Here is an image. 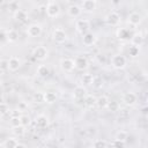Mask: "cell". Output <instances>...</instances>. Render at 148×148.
<instances>
[{
    "instance_id": "d590c367",
    "label": "cell",
    "mask_w": 148,
    "mask_h": 148,
    "mask_svg": "<svg viewBox=\"0 0 148 148\" xmlns=\"http://www.w3.org/2000/svg\"><path fill=\"white\" fill-rule=\"evenodd\" d=\"M0 113H1L2 117L6 116L7 113H9V106L7 105L6 102H2L1 103V105H0Z\"/></svg>"
},
{
    "instance_id": "4316f807",
    "label": "cell",
    "mask_w": 148,
    "mask_h": 148,
    "mask_svg": "<svg viewBox=\"0 0 148 148\" xmlns=\"http://www.w3.org/2000/svg\"><path fill=\"white\" fill-rule=\"evenodd\" d=\"M106 109H108L110 112H118L119 109H120V104H119L118 101H110Z\"/></svg>"
},
{
    "instance_id": "9a60e30c",
    "label": "cell",
    "mask_w": 148,
    "mask_h": 148,
    "mask_svg": "<svg viewBox=\"0 0 148 148\" xmlns=\"http://www.w3.org/2000/svg\"><path fill=\"white\" fill-rule=\"evenodd\" d=\"M82 43L86 46H92L96 43V36L92 32H87L82 35Z\"/></svg>"
},
{
    "instance_id": "484cf974",
    "label": "cell",
    "mask_w": 148,
    "mask_h": 148,
    "mask_svg": "<svg viewBox=\"0 0 148 148\" xmlns=\"http://www.w3.org/2000/svg\"><path fill=\"white\" fill-rule=\"evenodd\" d=\"M37 74L40 77H47L50 75V69L46 65H39L37 68Z\"/></svg>"
},
{
    "instance_id": "5bb4252c",
    "label": "cell",
    "mask_w": 148,
    "mask_h": 148,
    "mask_svg": "<svg viewBox=\"0 0 148 148\" xmlns=\"http://www.w3.org/2000/svg\"><path fill=\"white\" fill-rule=\"evenodd\" d=\"M96 6H97L96 0H83L81 8L84 13H92L96 9Z\"/></svg>"
},
{
    "instance_id": "8992f818",
    "label": "cell",
    "mask_w": 148,
    "mask_h": 148,
    "mask_svg": "<svg viewBox=\"0 0 148 148\" xmlns=\"http://www.w3.org/2000/svg\"><path fill=\"white\" fill-rule=\"evenodd\" d=\"M60 68L65 73H71L75 68V61L69 58H62L60 60Z\"/></svg>"
},
{
    "instance_id": "7402d4cb",
    "label": "cell",
    "mask_w": 148,
    "mask_h": 148,
    "mask_svg": "<svg viewBox=\"0 0 148 148\" xmlns=\"http://www.w3.org/2000/svg\"><path fill=\"white\" fill-rule=\"evenodd\" d=\"M94 75L92 74H90V73H84V74H82V76H81V83H82V86H84V87H88V86H91L92 83H94Z\"/></svg>"
},
{
    "instance_id": "e0dca14e",
    "label": "cell",
    "mask_w": 148,
    "mask_h": 148,
    "mask_svg": "<svg viewBox=\"0 0 148 148\" xmlns=\"http://www.w3.org/2000/svg\"><path fill=\"white\" fill-rule=\"evenodd\" d=\"M141 20H142L141 15H140L139 13H136V12H133V13H131V14L128 15V18H127L128 23H130L131 25H134V27L139 25V24L141 23Z\"/></svg>"
},
{
    "instance_id": "5b68a950",
    "label": "cell",
    "mask_w": 148,
    "mask_h": 148,
    "mask_svg": "<svg viewBox=\"0 0 148 148\" xmlns=\"http://www.w3.org/2000/svg\"><path fill=\"white\" fill-rule=\"evenodd\" d=\"M32 56H34V58L36 60L43 61L49 57V51H47V49L45 46H37L32 51Z\"/></svg>"
},
{
    "instance_id": "ba28073f",
    "label": "cell",
    "mask_w": 148,
    "mask_h": 148,
    "mask_svg": "<svg viewBox=\"0 0 148 148\" xmlns=\"http://www.w3.org/2000/svg\"><path fill=\"white\" fill-rule=\"evenodd\" d=\"M0 147H2V148H16V147H25V146L20 143L18 140L16 139V136H10V138H7L3 142H1Z\"/></svg>"
},
{
    "instance_id": "e575fe53",
    "label": "cell",
    "mask_w": 148,
    "mask_h": 148,
    "mask_svg": "<svg viewBox=\"0 0 148 148\" xmlns=\"http://www.w3.org/2000/svg\"><path fill=\"white\" fill-rule=\"evenodd\" d=\"M140 52V47L139 46H135V45H131L130 49H128V53L131 57H136Z\"/></svg>"
},
{
    "instance_id": "d6a6232c",
    "label": "cell",
    "mask_w": 148,
    "mask_h": 148,
    "mask_svg": "<svg viewBox=\"0 0 148 148\" xmlns=\"http://www.w3.org/2000/svg\"><path fill=\"white\" fill-rule=\"evenodd\" d=\"M8 9H9L10 12H13V13L17 12V10L20 9V5H18V2H17L16 0H13V1H10V2L8 3Z\"/></svg>"
},
{
    "instance_id": "74e56055",
    "label": "cell",
    "mask_w": 148,
    "mask_h": 148,
    "mask_svg": "<svg viewBox=\"0 0 148 148\" xmlns=\"http://www.w3.org/2000/svg\"><path fill=\"white\" fill-rule=\"evenodd\" d=\"M0 68H1V72H6V71H9V67H8V60L6 59H2L0 61Z\"/></svg>"
},
{
    "instance_id": "44dd1931",
    "label": "cell",
    "mask_w": 148,
    "mask_h": 148,
    "mask_svg": "<svg viewBox=\"0 0 148 148\" xmlns=\"http://www.w3.org/2000/svg\"><path fill=\"white\" fill-rule=\"evenodd\" d=\"M143 40H145L143 39V36L140 32H135L131 37V44L132 45H135V46H139V47L143 44Z\"/></svg>"
},
{
    "instance_id": "ac0fdd59",
    "label": "cell",
    "mask_w": 148,
    "mask_h": 148,
    "mask_svg": "<svg viewBox=\"0 0 148 148\" xmlns=\"http://www.w3.org/2000/svg\"><path fill=\"white\" fill-rule=\"evenodd\" d=\"M8 67L10 72H16L21 67V60L17 57H12L8 59Z\"/></svg>"
},
{
    "instance_id": "83f0119b",
    "label": "cell",
    "mask_w": 148,
    "mask_h": 148,
    "mask_svg": "<svg viewBox=\"0 0 148 148\" xmlns=\"http://www.w3.org/2000/svg\"><path fill=\"white\" fill-rule=\"evenodd\" d=\"M24 133H25L24 126L20 125V126H17V127H13V134H14L16 138H21V136H23Z\"/></svg>"
},
{
    "instance_id": "6da1fadb",
    "label": "cell",
    "mask_w": 148,
    "mask_h": 148,
    "mask_svg": "<svg viewBox=\"0 0 148 148\" xmlns=\"http://www.w3.org/2000/svg\"><path fill=\"white\" fill-rule=\"evenodd\" d=\"M111 65L116 69H123L127 65V60L123 54H114L111 58Z\"/></svg>"
},
{
    "instance_id": "2e32d148",
    "label": "cell",
    "mask_w": 148,
    "mask_h": 148,
    "mask_svg": "<svg viewBox=\"0 0 148 148\" xmlns=\"http://www.w3.org/2000/svg\"><path fill=\"white\" fill-rule=\"evenodd\" d=\"M82 13V8L77 5H71L68 8H67V14L71 16V17H79Z\"/></svg>"
},
{
    "instance_id": "7c38bea8",
    "label": "cell",
    "mask_w": 148,
    "mask_h": 148,
    "mask_svg": "<svg viewBox=\"0 0 148 148\" xmlns=\"http://www.w3.org/2000/svg\"><path fill=\"white\" fill-rule=\"evenodd\" d=\"M49 124H50L49 118H47L45 114H38V116L36 117V119H35V125H36V127L39 128V130L46 128V127L49 126Z\"/></svg>"
},
{
    "instance_id": "cb8c5ba5",
    "label": "cell",
    "mask_w": 148,
    "mask_h": 148,
    "mask_svg": "<svg viewBox=\"0 0 148 148\" xmlns=\"http://www.w3.org/2000/svg\"><path fill=\"white\" fill-rule=\"evenodd\" d=\"M14 18H15V21H16V22L23 23V22H25V21L28 20V15H27V13H25L24 10L18 9L17 12H15V13H14Z\"/></svg>"
},
{
    "instance_id": "30bf717a",
    "label": "cell",
    "mask_w": 148,
    "mask_h": 148,
    "mask_svg": "<svg viewBox=\"0 0 148 148\" xmlns=\"http://www.w3.org/2000/svg\"><path fill=\"white\" fill-rule=\"evenodd\" d=\"M121 99H123V102H124L125 105H127V106H133V105L138 102V96H136L133 91H127V92H125V94L123 95Z\"/></svg>"
},
{
    "instance_id": "8d00e7d4",
    "label": "cell",
    "mask_w": 148,
    "mask_h": 148,
    "mask_svg": "<svg viewBox=\"0 0 148 148\" xmlns=\"http://www.w3.org/2000/svg\"><path fill=\"white\" fill-rule=\"evenodd\" d=\"M0 40H1V44H2V45H3L6 42H8V31H6L5 29H1Z\"/></svg>"
},
{
    "instance_id": "4fadbf2b",
    "label": "cell",
    "mask_w": 148,
    "mask_h": 148,
    "mask_svg": "<svg viewBox=\"0 0 148 148\" xmlns=\"http://www.w3.org/2000/svg\"><path fill=\"white\" fill-rule=\"evenodd\" d=\"M75 68H77L79 71H84L88 68L89 66V62H88V59L84 57V56H79L75 58Z\"/></svg>"
},
{
    "instance_id": "52a82bcc",
    "label": "cell",
    "mask_w": 148,
    "mask_h": 148,
    "mask_svg": "<svg viewBox=\"0 0 148 148\" xmlns=\"http://www.w3.org/2000/svg\"><path fill=\"white\" fill-rule=\"evenodd\" d=\"M42 31H43V28H42V25L38 24V23H32V24H30V25L27 28V34H28V36H29V37H32V38L39 37L40 34H42Z\"/></svg>"
},
{
    "instance_id": "f1b7e54d",
    "label": "cell",
    "mask_w": 148,
    "mask_h": 148,
    "mask_svg": "<svg viewBox=\"0 0 148 148\" xmlns=\"http://www.w3.org/2000/svg\"><path fill=\"white\" fill-rule=\"evenodd\" d=\"M108 146H110V142H106L105 140H102V139H96L92 142V147L95 148H102V147H108Z\"/></svg>"
},
{
    "instance_id": "d4e9b609",
    "label": "cell",
    "mask_w": 148,
    "mask_h": 148,
    "mask_svg": "<svg viewBox=\"0 0 148 148\" xmlns=\"http://www.w3.org/2000/svg\"><path fill=\"white\" fill-rule=\"evenodd\" d=\"M57 101V94L54 91H45L44 92V102L52 104Z\"/></svg>"
},
{
    "instance_id": "277c9868",
    "label": "cell",
    "mask_w": 148,
    "mask_h": 148,
    "mask_svg": "<svg viewBox=\"0 0 148 148\" xmlns=\"http://www.w3.org/2000/svg\"><path fill=\"white\" fill-rule=\"evenodd\" d=\"M52 39L58 43V44H62L67 40V34L64 29L61 28H56L53 31H52Z\"/></svg>"
},
{
    "instance_id": "3957f363",
    "label": "cell",
    "mask_w": 148,
    "mask_h": 148,
    "mask_svg": "<svg viewBox=\"0 0 148 148\" xmlns=\"http://www.w3.org/2000/svg\"><path fill=\"white\" fill-rule=\"evenodd\" d=\"M75 29L79 34L84 35V34L89 32V30H90V22L86 18H80L75 22Z\"/></svg>"
},
{
    "instance_id": "836d02e7",
    "label": "cell",
    "mask_w": 148,
    "mask_h": 148,
    "mask_svg": "<svg viewBox=\"0 0 148 148\" xmlns=\"http://www.w3.org/2000/svg\"><path fill=\"white\" fill-rule=\"evenodd\" d=\"M31 124V118L28 114H21V125L27 127Z\"/></svg>"
},
{
    "instance_id": "f35d334b",
    "label": "cell",
    "mask_w": 148,
    "mask_h": 148,
    "mask_svg": "<svg viewBox=\"0 0 148 148\" xmlns=\"http://www.w3.org/2000/svg\"><path fill=\"white\" fill-rule=\"evenodd\" d=\"M125 145H126V142L117 140V139H114L112 142H110V146H113V147H125Z\"/></svg>"
},
{
    "instance_id": "8fae6325",
    "label": "cell",
    "mask_w": 148,
    "mask_h": 148,
    "mask_svg": "<svg viewBox=\"0 0 148 148\" xmlns=\"http://www.w3.org/2000/svg\"><path fill=\"white\" fill-rule=\"evenodd\" d=\"M87 95V90L83 86H77L73 90V97L75 98V101H84Z\"/></svg>"
},
{
    "instance_id": "9c48e42d",
    "label": "cell",
    "mask_w": 148,
    "mask_h": 148,
    "mask_svg": "<svg viewBox=\"0 0 148 148\" xmlns=\"http://www.w3.org/2000/svg\"><path fill=\"white\" fill-rule=\"evenodd\" d=\"M105 22H106V24H109L111 27H117L120 23V15L116 12H110L105 16Z\"/></svg>"
},
{
    "instance_id": "f546056e",
    "label": "cell",
    "mask_w": 148,
    "mask_h": 148,
    "mask_svg": "<svg viewBox=\"0 0 148 148\" xmlns=\"http://www.w3.org/2000/svg\"><path fill=\"white\" fill-rule=\"evenodd\" d=\"M17 38H18V34L16 30L12 29L8 31V43H14L17 40Z\"/></svg>"
},
{
    "instance_id": "7a4b0ae2",
    "label": "cell",
    "mask_w": 148,
    "mask_h": 148,
    "mask_svg": "<svg viewBox=\"0 0 148 148\" xmlns=\"http://www.w3.org/2000/svg\"><path fill=\"white\" fill-rule=\"evenodd\" d=\"M60 14V6L56 1H50L46 6V15L51 18L57 17Z\"/></svg>"
},
{
    "instance_id": "1f68e13d",
    "label": "cell",
    "mask_w": 148,
    "mask_h": 148,
    "mask_svg": "<svg viewBox=\"0 0 148 148\" xmlns=\"http://www.w3.org/2000/svg\"><path fill=\"white\" fill-rule=\"evenodd\" d=\"M114 139L126 142V141H127V139H128V133H127L126 131H119V132H117V134H116V138H114Z\"/></svg>"
},
{
    "instance_id": "d6986e66",
    "label": "cell",
    "mask_w": 148,
    "mask_h": 148,
    "mask_svg": "<svg viewBox=\"0 0 148 148\" xmlns=\"http://www.w3.org/2000/svg\"><path fill=\"white\" fill-rule=\"evenodd\" d=\"M132 32L128 30V29H126V28H121V29H119L118 31H117V37L120 39V40H130L131 39V37H132Z\"/></svg>"
},
{
    "instance_id": "ffe728a7",
    "label": "cell",
    "mask_w": 148,
    "mask_h": 148,
    "mask_svg": "<svg viewBox=\"0 0 148 148\" xmlns=\"http://www.w3.org/2000/svg\"><path fill=\"white\" fill-rule=\"evenodd\" d=\"M83 103L88 109H94L97 106V97H95L94 95H87Z\"/></svg>"
},
{
    "instance_id": "603a6c76",
    "label": "cell",
    "mask_w": 148,
    "mask_h": 148,
    "mask_svg": "<svg viewBox=\"0 0 148 148\" xmlns=\"http://www.w3.org/2000/svg\"><path fill=\"white\" fill-rule=\"evenodd\" d=\"M110 99L106 95H101L97 97V108L103 110V109H106L108 108V104H109Z\"/></svg>"
},
{
    "instance_id": "4dcf8cb0",
    "label": "cell",
    "mask_w": 148,
    "mask_h": 148,
    "mask_svg": "<svg viewBox=\"0 0 148 148\" xmlns=\"http://www.w3.org/2000/svg\"><path fill=\"white\" fill-rule=\"evenodd\" d=\"M9 124L12 127H17L21 125V116H12L10 117V120H9Z\"/></svg>"
}]
</instances>
